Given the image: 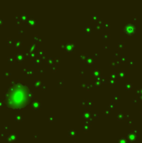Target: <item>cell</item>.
<instances>
[{
	"label": "cell",
	"mask_w": 142,
	"mask_h": 143,
	"mask_svg": "<svg viewBox=\"0 0 142 143\" xmlns=\"http://www.w3.org/2000/svg\"><path fill=\"white\" fill-rule=\"evenodd\" d=\"M29 98L28 89L23 85H16L9 91L8 94V102L13 107L23 106Z\"/></svg>",
	"instance_id": "obj_1"
}]
</instances>
